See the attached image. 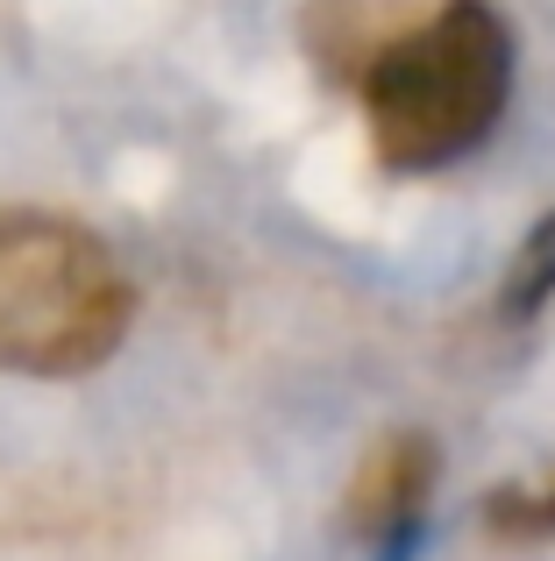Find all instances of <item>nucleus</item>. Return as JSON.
<instances>
[{
	"label": "nucleus",
	"instance_id": "nucleus-1",
	"mask_svg": "<svg viewBox=\"0 0 555 561\" xmlns=\"http://www.w3.org/2000/svg\"><path fill=\"white\" fill-rule=\"evenodd\" d=\"M363 128L385 171H442L499 128L513 93V28L485 0H428L356 71Z\"/></svg>",
	"mask_w": 555,
	"mask_h": 561
},
{
	"label": "nucleus",
	"instance_id": "nucleus-2",
	"mask_svg": "<svg viewBox=\"0 0 555 561\" xmlns=\"http://www.w3.org/2000/svg\"><path fill=\"white\" fill-rule=\"evenodd\" d=\"M136 285L93 228L65 214H0V370L86 377L122 348Z\"/></svg>",
	"mask_w": 555,
	"mask_h": 561
}]
</instances>
